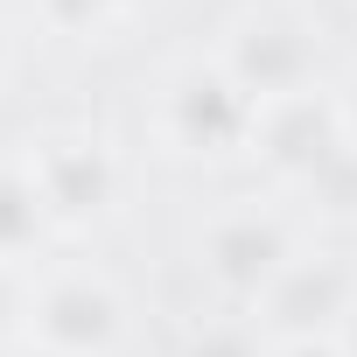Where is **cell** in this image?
Wrapping results in <instances>:
<instances>
[{
  "mask_svg": "<svg viewBox=\"0 0 357 357\" xmlns=\"http://www.w3.org/2000/svg\"><path fill=\"white\" fill-rule=\"evenodd\" d=\"M259 308H266L259 322H266L280 343L329 336V329H343V322H350V308H357V273H350L343 259H329V252L294 259V266L266 287V301H259Z\"/></svg>",
  "mask_w": 357,
  "mask_h": 357,
  "instance_id": "obj_6",
  "label": "cell"
},
{
  "mask_svg": "<svg viewBox=\"0 0 357 357\" xmlns=\"http://www.w3.org/2000/svg\"><path fill=\"white\" fill-rule=\"evenodd\" d=\"M294 266V238L266 211H231L204 231V273L231 301H266V287Z\"/></svg>",
  "mask_w": 357,
  "mask_h": 357,
  "instance_id": "obj_4",
  "label": "cell"
},
{
  "mask_svg": "<svg viewBox=\"0 0 357 357\" xmlns=\"http://www.w3.org/2000/svg\"><path fill=\"white\" fill-rule=\"evenodd\" d=\"M29 322H36V343L63 357H105L119 343V294L91 273H56L29 301Z\"/></svg>",
  "mask_w": 357,
  "mask_h": 357,
  "instance_id": "obj_7",
  "label": "cell"
},
{
  "mask_svg": "<svg viewBox=\"0 0 357 357\" xmlns=\"http://www.w3.org/2000/svg\"><path fill=\"white\" fill-rule=\"evenodd\" d=\"M50 225H56V218H50V204H43V190H36L29 161H0V266L22 259V252H36Z\"/></svg>",
  "mask_w": 357,
  "mask_h": 357,
  "instance_id": "obj_8",
  "label": "cell"
},
{
  "mask_svg": "<svg viewBox=\"0 0 357 357\" xmlns=\"http://www.w3.org/2000/svg\"><path fill=\"white\" fill-rule=\"evenodd\" d=\"M161 119H168V140L183 147V154H231V147L252 140L259 105H252L218 63H183V70L168 77Z\"/></svg>",
  "mask_w": 357,
  "mask_h": 357,
  "instance_id": "obj_2",
  "label": "cell"
},
{
  "mask_svg": "<svg viewBox=\"0 0 357 357\" xmlns=\"http://www.w3.org/2000/svg\"><path fill=\"white\" fill-rule=\"evenodd\" d=\"M15 322H22V287H15V273H8V266H0V336H8Z\"/></svg>",
  "mask_w": 357,
  "mask_h": 357,
  "instance_id": "obj_13",
  "label": "cell"
},
{
  "mask_svg": "<svg viewBox=\"0 0 357 357\" xmlns=\"http://www.w3.org/2000/svg\"><path fill=\"white\" fill-rule=\"evenodd\" d=\"M175 357H259V336L245 322H204Z\"/></svg>",
  "mask_w": 357,
  "mask_h": 357,
  "instance_id": "obj_10",
  "label": "cell"
},
{
  "mask_svg": "<svg viewBox=\"0 0 357 357\" xmlns=\"http://www.w3.org/2000/svg\"><path fill=\"white\" fill-rule=\"evenodd\" d=\"M15 357H63V350H50V343H29V350H15Z\"/></svg>",
  "mask_w": 357,
  "mask_h": 357,
  "instance_id": "obj_16",
  "label": "cell"
},
{
  "mask_svg": "<svg viewBox=\"0 0 357 357\" xmlns=\"http://www.w3.org/2000/svg\"><path fill=\"white\" fill-rule=\"evenodd\" d=\"M252 140H259V161H266L273 175H287V183H315V175L350 147L343 112H336L329 98H315V91H294V98L259 105Z\"/></svg>",
  "mask_w": 357,
  "mask_h": 357,
  "instance_id": "obj_5",
  "label": "cell"
},
{
  "mask_svg": "<svg viewBox=\"0 0 357 357\" xmlns=\"http://www.w3.org/2000/svg\"><path fill=\"white\" fill-rule=\"evenodd\" d=\"M36 8H43V22L56 36H91L112 8H126V0H36Z\"/></svg>",
  "mask_w": 357,
  "mask_h": 357,
  "instance_id": "obj_11",
  "label": "cell"
},
{
  "mask_svg": "<svg viewBox=\"0 0 357 357\" xmlns=\"http://www.w3.org/2000/svg\"><path fill=\"white\" fill-rule=\"evenodd\" d=\"M218 70H225V77H231L252 105L294 98V91H308V77H315V36H308L294 15L259 8V15H245V22L225 36Z\"/></svg>",
  "mask_w": 357,
  "mask_h": 357,
  "instance_id": "obj_1",
  "label": "cell"
},
{
  "mask_svg": "<svg viewBox=\"0 0 357 357\" xmlns=\"http://www.w3.org/2000/svg\"><path fill=\"white\" fill-rule=\"evenodd\" d=\"M273 357H343V343L336 336H301V343H280Z\"/></svg>",
  "mask_w": 357,
  "mask_h": 357,
  "instance_id": "obj_12",
  "label": "cell"
},
{
  "mask_svg": "<svg viewBox=\"0 0 357 357\" xmlns=\"http://www.w3.org/2000/svg\"><path fill=\"white\" fill-rule=\"evenodd\" d=\"M336 112H343V133H350V147H357V77L343 84V98H336Z\"/></svg>",
  "mask_w": 357,
  "mask_h": 357,
  "instance_id": "obj_14",
  "label": "cell"
},
{
  "mask_svg": "<svg viewBox=\"0 0 357 357\" xmlns=\"http://www.w3.org/2000/svg\"><path fill=\"white\" fill-rule=\"evenodd\" d=\"M336 343H343V357H357V308H350V322L336 329Z\"/></svg>",
  "mask_w": 357,
  "mask_h": 357,
  "instance_id": "obj_15",
  "label": "cell"
},
{
  "mask_svg": "<svg viewBox=\"0 0 357 357\" xmlns=\"http://www.w3.org/2000/svg\"><path fill=\"white\" fill-rule=\"evenodd\" d=\"M301 190H308V204L322 218H357V147H343L315 183H301Z\"/></svg>",
  "mask_w": 357,
  "mask_h": 357,
  "instance_id": "obj_9",
  "label": "cell"
},
{
  "mask_svg": "<svg viewBox=\"0 0 357 357\" xmlns=\"http://www.w3.org/2000/svg\"><path fill=\"white\" fill-rule=\"evenodd\" d=\"M29 175H36L56 225H91L119 197V168H112V147L98 133H43L29 147Z\"/></svg>",
  "mask_w": 357,
  "mask_h": 357,
  "instance_id": "obj_3",
  "label": "cell"
}]
</instances>
